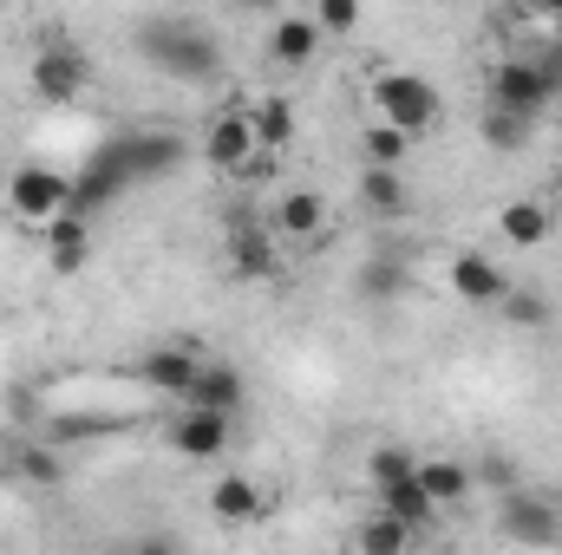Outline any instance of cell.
Segmentation results:
<instances>
[{
  "label": "cell",
  "instance_id": "obj_12",
  "mask_svg": "<svg viewBox=\"0 0 562 555\" xmlns=\"http://www.w3.org/2000/svg\"><path fill=\"white\" fill-rule=\"evenodd\" d=\"M132 373H138L150 393H164V399H190V386H196L203 360H196L190 347H157V353H144Z\"/></svg>",
  "mask_w": 562,
  "mask_h": 555
},
{
  "label": "cell",
  "instance_id": "obj_7",
  "mask_svg": "<svg viewBox=\"0 0 562 555\" xmlns=\"http://www.w3.org/2000/svg\"><path fill=\"white\" fill-rule=\"evenodd\" d=\"M550 86H543V72L530 66V59H504L497 72H491V105L497 112H517V118H543L550 112Z\"/></svg>",
  "mask_w": 562,
  "mask_h": 555
},
{
  "label": "cell",
  "instance_id": "obj_28",
  "mask_svg": "<svg viewBox=\"0 0 562 555\" xmlns=\"http://www.w3.org/2000/svg\"><path fill=\"white\" fill-rule=\"evenodd\" d=\"M406 550H413V530H406V523H393V517H380V510L360 523V555H406Z\"/></svg>",
  "mask_w": 562,
  "mask_h": 555
},
{
  "label": "cell",
  "instance_id": "obj_19",
  "mask_svg": "<svg viewBox=\"0 0 562 555\" xmlns=\"http://www.w3.org/2000/svg\"><path fill=\"white\" fill-rule=\"evenodd\" d=\"M210 510H216V523H229V530H243V523H256L262 517V490L249 484V477H216V490H210Z\"/></svg>",
  "mask_w": 562,
  "mask_h": 555
},
{
  "label": "cell",
  "instance_id": "obj_27",
  "mask_svg": "<svg viewBox=\"0 0 562 555\" xmlns=\"http://www.w3.org/2000/svg\"><path fill=\"white\" fill-rule=\"evenodd\" d=\"M367 477H373V490H393V484L419 477V457H413L406 444H380V451L367 457Z\"/></svg>",
  "mask_w": 562,
  "mask_h": 555
},
{
  "label": "cell",
  "instance_id": "obj_14",
  "mask_svg": "<svg viewBox=\"0 0 562 555\" xmlns=\"http://www.w3.org/2000/svg\"><path fill=\"white\" fill-rule=\"evenodd\" d=\"M314 53H321V26H314V13H281L276 26H269V59H276V66L301 72V66H314Z\"/></svg>",
  "mask_w": 562,
  "mask_h": 555
},
{
  "label": "cell",
  "instance_id": "obj_3",
  "mask_svg": "<svg viewBox=\"0 0 562 555\" xmlns=\"http://www.w3.org/2000/svg\"><path fill=\"white\" fill-rule=\"evenodd\" d=\"M373 105H380V125H393V132H406V138H419L425 125H438V86L419 79V72H380L373 79Z\"/></svg>",
  "mask_w": 562,
  "mask_h": 555
},
{
  "label": "cell",
  "instance_id": "obj_26",
  "mask_svg": "<svg viewBox=\"0 0 562 555\" xmlns=\"http://www.w3.org/2000/svg\"><path fill=\"white\" fill-rule=\"evenodd\" d=\"M477 138L491 144V150H524V144L537 138V118H517V112H497V105H484V118H477Z\"/></svg>",
  "mask_w": 562,
  "mask_h": 555
},
{
  "label": "cell",
  "instance_id": "obj_10",
  "mask_svg": "<svg viewBox=\"0 0 562 555\" xmlns=\"http://www.w3.org/2000/svg\"><path fill=\"white\" fill-rule=\"evenodd\" d=\"M243 399H249V380H243V366H229V360H203V373H196V386H190V412H223L236 418L243 412Z\"/></svg>",
  "mask_w": 562,
  "mask_h": 555
},
{
  "label": "cell",
  "instance_id": "obj_29",
  "mask_svg": "<svg viewBox=\"0 0 562 555\" xmlns=\"http://www.w3.org/2000/svg\"><path fill=\"white\" fill-rule=\"evenodd\" d=\"M413 150L406 132H393V125H367V138H360V157H367V170H400V157Z\"/></svg>",
  "mask_w": 562,
  "mask_h": 555
},
{
  "label": "cell",
  "instance_id": "obj_18",
  "mask_svg": "<svg viewBox=\"0 0 562 555\" xmlns=\"http://www.w3.org/2000/svg\"><path fill=\"white\" fill-rule=\"evenodd\" d=\"M471 464H458V457H419V490L438 503V510H451V503H464L471 497Z\"/></svg>",
  "mask_w": 562,
  "mask_h": 555
},
{
  "label": "cell",
  "instance_id": "obj_13",
  "mask_svg": "<svg viewBox=\"0 0 562 555\" xmlns=\"http://www.w3.org/2000/svg\"><path fill=\"white\" fill-rule=\"evenodd\" d=\"M256 157V125H249V105L243 112H223L216 125H210V138H203V163H216V170H243Z\"/></svg>",
  "mask_w": 562,
  "mask_h": 555
},
{
  "label": "cell",
  "instance_id": "obj_2",
  "mask_svg": "<svg viewBox=\"0 0 562 555\" xmlns=\"http://www.w3.org/2000/svg\"><path fill=\"white\" fill-rule=\"evenodd\" d=\"M497 536L517 543V550H557L562 543V497L557 490H504L497 497Z\"/></svg>",
  "mask_w": 562,
  "mask_h": 555
},
{
  "label": "cell",
  "instance_id": "obj_31",
  "mask_svg": "<svg viewBox=\"0 0 562 555\" xmlns=\"http://www.w3.org/2000/svg\"><path fill=\"white\" fill-rule=\"evenodd\" d=\"M360 294H367V301L406 294V269H400V262H367V269H360Z\"/></svg>",
  "mask_w": 562,
  "mask_h": 555
},
{
  "label": "cell",
  "instance_id": "obj_4",
  "mask_svg": "<svg viewBox=\"0 0 562 555\" xmlns=\"http://www.w3.org/2000/svg\"><path fill=\"white\" fill-rule=\"evenodd\" d=\"M7 203H13L20 223L53 229V223L72 209V177H59V170H46V163H26V170L7 177Z\"/></svg>",
  "mask_w": 562,
  "mask_h": 555
},
{
  "label": "cell",
  "instance_id": "obj_9",
  "mask_svg": "<svg viewBox=\"0 0 562 555\" xmlns=\"http://www.w3.org/2000/svg\"><path fill=\"white\" fill-rule=\"evenodd\" d=\"M269 236L288 242H321L327 236V196L321 190H281L276 209H269Z\"/></svg>",
  "mask_w": 562,
  "mask_h": 555
},
{
  "label": "cell",
  "instance_id": "obj_35",
  "mask_svg": "<svg viewBox=\"0 0 562 555\" xmlns=\"http://www.w3.org/2000/svg\"><path fill=\"white\" fill-rule=\"evenodd\" d=\"M132 555H183V543H177V536H138Z\"/></svg>",
  "mask_w": 562,
  "mask_h": 555
},
{
  "label": "cell",
  "instance_id": "obj_8",
  "mask_svg": "<svg viewBox=\"0 0 562 555\" xmlns=\"http://www.w3.org/2000/svg\"><path fill=\"white\" fill-rule=\"evenodd\" d=\"M229 424H236V418H223V412H190V406H183V412L164 424V438H170V451H177V457H196V464H210V457H223V451H229Z\"/></svg>",
  "mask_w": 562,
  "mask_h": 555
},
{
  "label": "cell",
  "instance_id": "obj_37",
  "mask_svg": "<svg viewBox=\"0 0 562 555\" xmlns=\"http://www.w3.org/2000/svg\"><path fill=\"white\" fill-rule=\"evenodd\" d=\"M557 196H562V170H557Z\"/></svg>",
  "mask_w": 562,
  "mask_h": 555
},
{
  "label": "cell",
  "instance_id": "obj_34",
  "mask_svg": "<svg viewBox=\"0 0 562 555\" xmlns=\"http://www.w3.org/2000/svg\"><path fill=\"white\" fill-rule=\"evenodd\" d=\"M530 66H537V72H543V86H550V92H562V46H550V39H543V46H537V59H530Z\"/></svg>",
  "mask_w": 562,
  "mask_h": 555
},
{
  "label": "cell",
  "instance_id": "obj_33",
  "mask_svg": "<svg viewBox=\"0 0 562 555\" xmlns=\"http://www.w3.org/2000/svg\"><path fill=\"white\" fill-rule=\"evenodd\" d=\"M471 477H477V484H491V490H517V464H510V457H484Z\"/></svg>",
  "mask_w": 562,
  "mask_h": 555
},
{
  "label": "cell",
  "instance_id": "obj_11",
  "mask_svg": "<svg viewBox=\"0 0 562 555\" xmlns=\"http://www.w3.org/2000/svg\"><path fill=\"white\" fill-rule=\"evenodd\" d=\"M451 294H458L464 307H504L510 281H504V269H497L491 256H477V249H458V256H451Z\"/></svg>",
  "mask_w": 562,
  "mask_h": 555
},
{
  "label": "cell",
  "instance_id": "obj_5",
  "mask_svg": "<svg viewBox=\"0 0 562 555\" xmlns=\"http://www.w3.org/2000/svg\"><path fill=\"white\" fill-rule=\"evenodd\" d=\"M105 157L119 163V177H125V190H132V183L170 177V170L183 163V138H177V132H125L119 144H105Z\"/></svg>",
  "mask_w": 562,
  "mask_h": 555
},
{
  "label": "cell",
  "instance_id": "obj_21",
  "mask_svg": "<svg viewBox=\"0 0 562 555\" xmlns=\"http://www.w3.org/2000/svg\"><path fill=\"white\" fill-rule=\"evenodd\" d=\"M86 256H92V229H86L79 216H59V223L46 229V262H53L59 275H79Z\"/></svg>",
  "mask_w": 562,
  "mask_h": 555
},
{
  "label": "cell",
  "instance_id": "obj_16",
  "mask_svg": "<svg viewBox=\"0 0 562 555\" xmlns=\"http://www.w3.org/2000/svg\"><path fill=\"white\" fill-rule=\"evenodd\" d=\"M112 196H125V177H119V163L99 150V157L72 177V209H66V216H79V223H86V216H92V209H105Z\"/></svg>",
  "mask_w": 562,
  "mask_h": 555
},
{
  "label": "cell",
  "instance_id": "obj_23",
  "mask_svg": "<svg viewBox=\"0 0 562 555\" xmlns=\"http://www.w3.org/2000/svg\"><path fill=\"white\" fill-rule=\"evenodd\" d=\"M249 125H256V150L276 157V150H288V138H294V105H288V99H256V105H249Z\"/></svg>",
  "mask_w": 562,
  "mask_h": 555
},
{
  "label": "cell",
  "instance_id": "obj_32",
  "mask_svg": "<svg viewBox=\"0 0 562 555\" xmlns=\"http://www.w3.org/2000/svg\"><path fill=\"white\" fill-rule=\"evenodd\" d=\"M314 26H321V33H353V26H360V7H353V0H321V7H314Z\"/></svg>",
  "mask_w": 562,
  "mask_h": 555
},
{
  "label": "cell",
  "instance_id": "obj_20",
  "mask_svg": "<svg viewBox=\"0 0 562 555\" xmlns=\"http://www.w3.org/2000/svg\"><path fill=\"white\" fill-rule=\"evenodd\" d=\"M360 203H367L373 216L400 223V216L413 209V190H406V177H400V170H360Z\"/></svg>",
  "mask_w": 562,
  "mask_h": 555
},
{
  "label": "cell",
  "instance_id": "obj_1",
  "mask_svg": "<svg viewBox=\"0 0 562 555\" xmlns=\"http://www.w3.org/2000/svg\"><path fill=\"white\" fill-rule=\"evenodd\" d=\"M138 53L177 86H210L223 72V39L196 13H150V20H138Z\"/></svg>",
  "mask_w": 562,
  "mask_h": 555
},
{
  "label": "cell",
  "instance_id": "obj_22",
  "mask_svg": "<svg viewBox=\"0 0 562 555\" xmlns=\"http://www.w3.org/2000/svg\"><path fill=\"white\" fill-rule=\"evenodd\" d=\"M380 517H393V523H406L413 536L438 523V503L419 490V477H406V484H393V490H380Z\"/></svg>",
  "mask_w": 562,
  "mask_h": 555
},
{
  "label": "cell",
  "instance_id": "obj_17",
  "mask_svg": "<svg viewBox=\"0 0 562 555\" xmlns=\"http://www.w3.org/2000/svg\"><path fill=\"white\" fill-rule=\"evenodd\" d=\"M497 229H504V242H510V249H543V242H550V229H557V216H550L537 196H517V203H504V209H497Z\"/></svg>",
  "mask_w": 562,
  "mask_h": 555
},
{
  "label": "cell",
  "instance_id": "obj_25",
  "mask_svg": "<svg viewBox=\"0 0 562 555\" xmlns=\"http://www.w3.org/2000/svg\"><path fill=\"white\" fill-rule=\"evenodd\" d=\"M13 471H20L26 484L53 490V484H66V451H59V444H20V451H13Z\"/></svg>",
  "mask_w": 562,
  "mask_h": 555
},
{
  "label": "cell",
  "instance_id": "obj_15",
  "mask_svg": "<svg viewBox=\"0 0 562 555\" xmlns=\"http://www.w3.org/2000/svg\"><path fill=\"white\" fill-rule=\"evenodd\" d=\"M281 262L276 236H269V223H243L236 236H229V275L236 281H269Z\"/></svg>",
  "mask_w": 562,
  "mask_h": 555
},
{
  "label": "cell",
  "instance_id": "obj_6",
  "mask_svg": "<svg viewBox=\"0 0 562 555\" xmlns=\"http://www.w3.org/2000/svg\"><path fill=\"white\" fill-rule=\"evenodd\" d=\"M33 92L46 99V105H72L86 86H92V59L79 53V46H46V53H33Z\"/></svg>",
  "mask_w": 562,
  "mask_h": 555
},
{
  "label": "cell",
  "instance_id": "obj_36",
  "mask_svg": "<svg viewBox=\"0 0 562 555\" xmlns=\"http://www.w3.org/2000/svg\"><path fill=\"white\" fill-rule=\"evenodd\" d=\"M543 33H550V46H562V7H543Z\"/></svg>",
  "mask_w": 562,
  "mask_h": 555
},
{
  "label": "cell",
  "instance_id": "obj_30",
  "mask_svg": "<svg viewBox=\"0 0 562 555\" xmlns=\"http://www.w3.org/2000/svg\"><path fill=\"white\" fill-rule=\"evenodd\" d=\"M497 314H504L510 327H543V320H550V301H543V294H530V287H510Z\"/></svg>",
  "mask_w": 562,
  "mask_h": 555
},
{
  "label": "cell",
  "instance_id": "obj_24",
  "mask_svg": "<svg viewBox=\"0 0 562 555\" xmlns=\"http://www.w3.org/2000/svg\"><path fill=\"white\" fill-rule=\"evenodd\" d=\"M125 431V418H112V412H66V418H53L46 424V444H92V438H119Z\"/></svg>",
  "mask_w": 562,
  "mask_h": 555
}]
</instances>
